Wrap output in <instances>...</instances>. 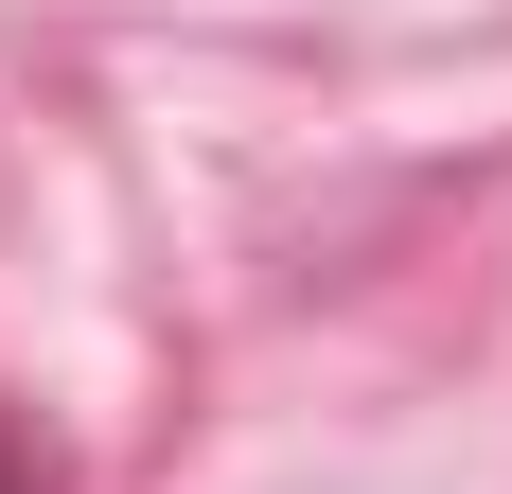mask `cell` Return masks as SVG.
Masks as SVG:
<instances>
[{"label": "cell", "instance_id": "6da1fadb", "mask_svg": "<svg viewBox=\"0 0 512 494\" xmlns=\"http://www.w3.org/2000/svg\"><path fill=\"white\" fill-rule=\"evenodd\" d=\"M0 494H53V459H36V424L0 406Z\"/></svg>", "mask_w": 512, "mask_h": 494}]
</instances>
